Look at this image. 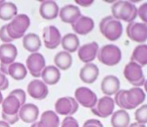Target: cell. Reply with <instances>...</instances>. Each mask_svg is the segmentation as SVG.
Instances as JSON below:
<instances>
[{
    "instance_id": "cell-1",
    "label": "cell",
    "mask_w": 147,
    "mask_h": 127,
    "mask_svg": "<svg viewBox=\"0 0 147 127\" xmlns=\"http://www.w3.org/2000/svg\"><path fill=\"white\" fill-rule=\"evenodd\" d=\"M115 105L123 110L137 109L143 104L146 99V94L142 88L132 87L128 90H121L114 96Z\"/></svg>"
},
{
    "instance_id": "cell-2",
    "label": "cell",
    "mask_w": 147,
    "mask_h": 127,
    "mask_svg": "<svg viewBox=\"0 0 147 127\" xmlns=\"http://www.w3.org/2000/svg\"><path fill=\"white\" fill-rule=\"evenodd\" d=\"M111 12L117 20L130 23L138 16V7L132 1H115L111 6Z\"/></svg>"
},
{
    "instance_id": "cell-3",
    "label": "cell",
    "mask_w": 147,
    "mask_h": 127,
    "mask_svg": "<svg viewBox=\"0 0 147 127\" xmlns=\"http://www.w3.org/2000/svg\"><path fill=\"white\" fill-rule=\"evenodd\" d=\"M100 32L110 41H116L123 34V25L120 20L115 19L112 15L103 17L99 24Z\"/></svg>"
},
{
    "instance_id": "cell-4",
    "label": "cell",
    "mask_w": 147,
    "mask_h": 127,
    "mask_svg": "<svg viewBox=\"0 0 147 127\" xmlns=\"http://www.w3.org/2000/svg\"><path fill=\"white\" fill-rule=\"evenodd\" d=\"M97 59L105 66L114 67L118 65L122 59V51L118 45L114 43H108L99 49Z\"/></svg>"
},
{
    "instance_id": "cell-5",
    "label": "cell",
    "mask_w": 147,
    "mask_h": 127,
    "mask_svg": "<svg viewBox=\"0 0 147 127\" xmlns=\"http://www.w3.org/2000/svg\"><path fill=\"white\" fill-rule=\"evenodd\" d=\"M30 25V18L26 14H17L8 24H6L7 32L9 36L14 39H21L25 35L26 30Z\"/></svg>"
},
{
    "instance_id": "cell-6",
    "label": "cell",
    "mask_w": 147,
    "mask_h": 127,
    "mask_svg": "<svg viewBox=\"0 0 147 127\" xmlns=\"http://www.w3.org/2000/svg\"><path fill=\"white\" fill-rule=\"evenodd\" d=\"M123 75L125 79L133 87L141 88L145 83V77L143 73V68L135 61H130L123 70Z\"/></svg>"
},
{
    "instance_id": "cell-7",
    "label": "cell",
    "mask_w": 147,
    "mask_h": 127,
    "mask_svg": "<svg viewBox=\"0 0 147 127\" xmlns=\"http://www.w3.org/2000/svg\"><path fill=\"white\" fill-rule=\"evenodd\" d=\"M79 103L74 97H61L55 103V112L63 116H73L79 110Z\"/></svg>"
},
{
    "instance_id": "cell-8",
    "label": "cell",
    "mask_w": 147,
    "mask_h": 127,
    "mask_svg": "<svg viewBox=\"0 0 147 127\" xmlns=\"http://www.w3.org/2000/svg\"><path fill=\"white\" fill-rule=\"evenodd\" d=\"M76 101L79 103L80 106L85 108L92 109L96 106L98 102V96L93 90H91L88 87H79L75 91V97Z\"/></svg>"
},
{
    "instance_id": "cell-9",
    "label": "cell",
    "mask_w": 147,
    "mask_h": 127,
    "mask_svg": "<svg viewBox=\"0 0 147 127\" xmlns=\"http://www.w3.org/2000/svg\"><path fill=\"white\" fill-rule=\"evenodd\" d=\"M126 34L132 41L139 43H145L147 41V25L143 22L133 21L126 26Z\"/></svg>"
},
{
    "instance_id": "cell-10",
    "label": "cell",
    "mask_w": 147,
    "mask_h": 127,
    "mask_svg": "<svg viewBox=\"0 0 147 127\" xmlns=\"http://www.w3.org/2000/svg\"><path fill=\"white\" fill-rule=\"evenodd\" d=\"M25 67L31 76L34 77L35 79L39 78L41 76V72L43 71V69L47 67L43 55H41L40 53H30L26 59Z\"/></svg>"
},
{
    "instance_id": "cell-11",
    "label": "cell",
    "mask_w": 147,
    "mask_h": 127,
    "mask_svg": "<svg viewBox=\"0 0 147 127\" xmlns=\"http://www.w3.org/2000/svg\"><path fill=\"white\" fill-rule=\"evenodd\" d=\"M115 102L112 97L109 96H103L98 99L96 106L91 109L93 114L100 118H107L111 116L115 111Z\"/></svg>"
},
{
    "instance_id": "cell-12",
    "label": "cell",
    "mask_w": 147,
    "mask_h": 127,
    "mask_svg": "<svg viewBox=\"0 0 147 127\" xmlns=\"http://www.w3.org/2000/svg\"><path fill=\"white\" fill-rule=\"evenodd\" d=\"M61 32L55 25H47L42 29L43 45L47 49H55L61 43Z\"/></svg>"
},
{
    "instance_id": "cell-13",
    "label": "cell",
    "mask_w": 147,
    "mask_h": 127,
    "mask_svg": "<svg viewBox=\"0 0 147 127\" xmlns=\"http://www.w3.org/2000/svg\"><path fill=\"white\" fill-rule=\"evenodd\" d=\"M99 49H100V47H99L97 41H91V43H85V45H81L78 49L79 59L84 63H93L97 59Z\"/></svg>"
},
{
    "instance_id": "cell-14",
    "label": "cell",
    "mask_w": 147,
    "mask_h": 127,
    "mask_svg": "<svg viewBox=\"0 0 147 127\" xmlns=\"http://www.w3.org/2000/svg\"><path fill=\"white\" fill-rule=\"evenodd\" d=\"M59 16L63 22L71 25L82 16V12L76 4H65L59 8Z\"/></svg>"
},
{
    "instance_id": "cell-15",
    "label": "cell",
    "mask_w": 147,
    "mask_h": 127,
    "mask_svg": "<svg viewBox=\"0 0 147 127\" xmlns=\"http://www.w3.org/2000/svg\"><path fill=\"white\" fill-rule=\"evenodd\" d=\"M27 94L35 100H43L49 95V86L42 80L34 79L27 85Z\"/></svg>"
},
{
    "instance_id": "cell-16",
    "label": "cell",
    "mask_w": 147,
    "mask_h": 127,
    "mask_svg": "<svg viewBox=\"0 0 147 127\" xmlns=\"http://www.w3.org/2000/svg\"><path fill=\"white\" fill-rule=\"evenodd\" d=\"M120 86L121 83L118 77L115 75H107L101 82V91L103 92L104 96L112 97L120 91Z\"/></svg>"
},
{
    "instance_id": "cell-17",
    "label": "cell",
    "mask_w": 147,
    "mask_h": 127,
    "mask_svg": "<svg viewBox=\"0 0 147 127\" xmlns=\"http://www.w3.org/2000/svg\"><path fill=\"white\" fill-rule=\"evenodd\" d=\"M18 115L19 119L24 123L32 124V123L37 122V119L39 117V109L33 103H25L20 107Z\"/></svg>"
},
{
    "instance_id": "cell-18",
    "label": "cell",
    "mask_w": 147,
    "mask_h": 127,
    "mask_svg": "<svg viewBox=\"0 0 147 127\" xmlns=\"http://www.w3.org/2000/svg\"><path fill=\"white\" fill-rule=\"evenodd\" d=\"M71 28L77 35H87L95 28V21L92 17L82 15L76 22L71 24Z\"/></svg>"
},
{
    "instance_id": "cell-19",
    "label": "cell",
    "mask_w": 147,
    "mask_h": 127,
    "mask_svg": "<svg viewBox=\"0 0 147 127\" xmlns=\"http://www.w3.org/2000/svg\"><path fill=\"white\" fill-rule=\"evenodd\" d=\"M100 74V70L99 67L96 63H85L84 66L81 68L80 73H79V77H80L81 81L86 84H93L97 81Z\"/></svg>"
},
{
    "instance_id": "cell-20",
    "label": "cell",
    "mask_w": 147,
    "mask_h": 127,
    "mask_svg": "<svg viewBox=\"0 0 147 127\" xmlns=\"http://www.w3.org/2000/svg\"><path fill=\"white\" fill-rule=\"evenodd\" d=\"M59 6L55 1L47 0L41 1L39 5V14L45 20H53L59 17Z\"/></svg>"
},
{
    "instance_id": "cell-21",
    "label": "cell",
    "mask_w": 147,
    "mask_h": 127,
    "mask_svg": "<svg viewBox=\"0 0 147 127\" xmlns=\"http://www.w3.org/2000/svg\"><path fill=\"white\" fill-rule=\"evenodd\" d=\"M59 116L53 110H47L40 115L39 121L32 123L30 127H59Z\"/></svg>"
},
{
    "instance_id": "cell-22",
    "label": "cell",
    "mask_w": 147,
    "mask_h": 127,
    "mask_svg": "<svg viewBox=\"0 0 147 127\" xmlns=\"http://www.w3.org/2000/svg\"><path fill=\"white\" fill-rule=\"evenodd\" d=\"M18 55L17 47L13 43H2L0 45V63L11 65Z\"/></svg>"
},
{
    "instance_id": "cell-23",
    "label": "cell",
    "mask_w": 147,
    "mask_h": 127,
    "mask_svg": "<svg viewBox=\"0 0 147 127\" xmlns=\"http://www.w3.org/2000/svg\"><path fill=\"white\" fill-rule=\"evenodd\" d=\"M40 78L42 82L47 84V86H53L59 82L61 78V73L55 65L53 66L51 65V66H47L43 69V71L41 72Z\"/></svg>"
},
{
    "instance_id": "cell-24",
    "label": "cell",
    "mask_w": 147,
    "mask_h": 127,
    "mask_svg": "<svg viewBox=\"0 0 147 127\" xmlns=\"http://www.w3.org/2000/svg\"><path fill=\"white\" fill-rule=\"evenodd\" d=\"M22 45L30 53H38L41 47V39L39 35L34 32L25 33L22 37Z\"/></svg>"
},
{
    "instance_id": "cell-25",
    "label": "cell",
    "mask_w": 147,
    "mask_h": 127,
    "mask_svg": "<svg viewBox=\"0 0 147 127\" xmlns=\"http://www.w3.org/2000/svg\"><path fill=\"white\" fill-rule=\"evenodd\" d=\"M61 45L63 47V51H67L71 55L73 53L78 51L80 45V39L79 36L74 32H69L65 34L61 37Z\"/></svg>"
},
{
    "instance_id": "cell-26",
    "label": "cell",
    "mask_w": 147,
    "mask_h": 127,
    "mask_svg": "<svg viewBox=\"0 0 147 127\" xmlns=\"http://www.w3.org/2000/svg\"><path fill=\"white\" fill-rule=\"evenodd\" d=\"M1 105H2V113L6 115L18 114L21 107L19 100L12 95H8L6 98L3 99V102L1 103Z\"/></svg>"
},
{
    "instance_id": "cell-27",
    "label": "cell",
    "mask_w": 147,
    "mask_h": 127,
    "mask_svg": "<svg viewBox=\"0 0 147 127\" xmlns=\"http://www.w3.org/2000/svg\"><path fill=\"white\" fill-rule=\"evenodd\" d=\"M53 63H55V66L59 71H67L73 65V57L67 51H61L55 53Z\"/></svg>"
},
{
    "instance_id": "cell-28",
    "label": "cell",
    "mask_w": 147,
    "mask_h": 127,
    "mask_svg": "<svg viewBox=\"0 0 147 127\" xmlns=\"http://www.w3.org/2000/svg\"><path fill=\"white\" fill-rule=\"evenodd\" d=\"M112 127H128L130 125V115L126 110L119 109L111 115Z\"/></svg>"
},
{
    "instance_id": "cell-29",
    "label": "cell",
    "mask_w": 147,
    "mask_h": 127,
    "mask_svg": "<svg viewBox=\"0 0 147 127\" xmlns=\"http://www.w3.org/2000/svg\"><path fill=\"white\" fill-rule=\"evenodd\" d=\"M17 13V6L15 3L10 1H4L0 4V19L1 20H12Z\"/></svg>"
},
{
    "instance_id": "cell-30",
    "label": "cell",
    "mask_w": 147,
    "mask_h": 127,
    "mask_svg": "<svg viewBox=\"0 0 147 127\" xmlns=\"http://www.w3.org/2000/svg\"><path fill=\"white\" fill-rule=\"evenodd\" d=\"M131 61H135L141 67L147 65V43H141L134 47L131 55Z\"/></svg>"
},
{
    "instance_id": "cell-31",
    "label": "cell",
    "mask_w": 147,
    "mask_h": 127,
    "mask_svg": "<svg viewBox=\"0 0 147 127\" xmlns=\"http://www.w3.org/2000/svg\"><path fill=\"white\" fill-rule=\"evenodd\" d=\"M27 69L22 63L14 61L8 66V75L16 81H21L27 76Z\"/></svg>"
},
{
    "instance_id": "cell-32",
    "label": "cell",
    "mask_w": 147,
    "mask_h": 127,
    "mask_svg": "<svg viewBox=\"0 0 147 127\" xmlns=\"http://www.w3.org/2000/svg\"><path fill=\"white\" fill-rule=\"evenodd\" d=\"M135 121L140 124L146 125L147 123V104H142L135 111Z\"/></svg>"
},
{
    "instance_id": "cell-33",
    "label": "cell",
    "mask_w": 147,
    "mask_h": 127,
    "mask_svg": "<svg viewBox=\"0 0 147 127\" xmlns=\"http://www.w3.org/2000/svg\"><path fill=\"white\" fill-rule=\"evenodd\" d=\"M61 127H80V125L75 117L65 116L63 121H61Z\"/></svg>"
},
{
    "instance_id": "cell-34",
    "label": "cell",
    "mask_w": 147,
    "mask_h": 127,
    "mask_svg": "<svg viewBox=\"0 0 147 127\" xmlns=\"http://www.w3.org/2000/svg\"><path fill=\"white\" fill-rule=\"evenodd\" d=\"M9 95H12V96L16 97L19 100V102H20L21 106L26 103V93L22 89H14V90L11 91Z\"/></svg>"
},
{
    "instance_id": "cell-35",
    "label": "cell",
    "mask_w": 147,
    "mask_h": 127,
    "mask_svg": "<svg viewBox=\"0 0 147 127\" xmlns=\"http://www.w3.org/2000/svg\"><path fill=\"white\" fill-rule=\"evenodd\" d=\"M138 16L140 17L141 22L147 25V2H144L138 7Z\"/></svg>"
},
{
    "instance_id": "cell-36",
    "label": "cell",
    "mask_w": 147,
    "mask_h": 127,
    "mask_svg": "<svg viewBox=\"0 0 147 127\" xmlns=\"http://www.w3.org/2000/svg\"><path fill=\"white\" fill-rule=\"evenodd\" d=\"M0 39H1V41H3V43H12L13 39L9 36L8 32H7L6 25H3L0 28Z\"/></svg>"
},
{
    "instance_id": "cell-37",
    "label": "cell",
    "mask_w": 147,
    "mask_h": 127,
    "mask_svg": "<svg viewBox=\"0 0 147 127\" xmlns=\"http://www.w3.org/2000/svg\"><path fill=\"white\" fill-rule=\"evenodd\" d=\"M2 119L3 121L7 122L9 125H13L15 124L16 122H18L19 120V115L15 114V115H6L4 113H2Z\"/></svg>"
},
{
    "instance_id": "cell-38",
    "label": "cell",
    "mask_w": 147,
    "mask_h": 127,
    "mask_svg": "<svg viewBox=\"0 0 147 127\" xmlns=\"http://www.w3.org/2000/svg\"><path fill=\"white\" fill-rule=\"evenodd\" d=\"M83 127H104V125L98 119H88L84 122Z\"/></svg>"
},
{
    "instance_id": "cell-39",
    "label": "cell",
    "mask_w": 147,
    "mask_h": 127,
    "mask_svg": "<svg viewBox=\"0 0 147 127\" xmlns=\"http://www.w3.org/2000/svg\"><path fill=\"white\" fill-rule=\"evenodd\" d=\"M9 87V81L7 77L0 71V91L6 90Z\"/></svg>"
},
{
    "instance_id": "cell-40",
    "label": "cell",
    "mask_w": 147,
    "mask_h": 127,
    "mask_svg": "<svg viewBox=\"0 0 147 127\" xmlns=\"http://www.w3.org/2000/svg\"><path fill=\"white\" fill-rule=\"evenodd\" d=\"M94 4L93 0H77L76 5L77 6H82V7H89L91 5Z\"/></svg>"
},
{
    "instance_id": "cell-41",
    "label": "cell",
    "mask_w": 147,
    "mask_h": 127,
    "mask_svg": "<svg viewBox=\"0 0 147 127\" xmlns=\"http://www.w3.org/2000/svg\"><path fill=\"white\" fill-rule=\"evenodd\" d=\"M128 127H146V125L144 124H140V123H137V122H133V123H130Z\"/></svg>"
},
{
    "instance_id": "cell-42",
    "label": "cell",
    "mask_w": 147,
    "mask_h": 127,
    "mask_svg": "<svg viewBox=\"0 0 147 127\" xmlns=\"http://www.w3.org/2000/svg\"><path fill=\"white\" fill-rule=\"evenodd\" d=\"M0 127H10V125L3 120H0Z\"/></svg>"
},
{
    "instance_id": "cell-43",
    "label": "cell",
    "mask_w": 147,
    "mask_h": 127,
    "mask_svg": "<svg viewBox=\"0 0 147 127\" xmlns=\"http://www.w3.org/2000/svg\"><path fill=\"white\" fill-rule=\"evenodd\" d=\"M143 87H144V92H145V94H147V79L145 80V83H144V85H143Z\"/></svg>"
},
{
    "instance_id": "cell-44",
    "label": "cell",
    "mask_w": 147,
    "mask_h": 127,
    "mask_svg": "<svg viewBox=\"0 0 147 127\" xmlns=\"http://www.w3.org/2000/svg\"><path fill=\"white\" fill-rule=\"evenodd\" d=\"M3 95H2V92H1V91H0V104H1V103L3 102Z\"/></svg>"
},
{
    "instance_id": "cell-45",
    "label": "cell",
    "mask_w": 147,
    "mask_h": 127,
    "mask_svg": "<svg viewBox=\"0 0 147 127\" xmlns=\"http://www.w3.org/2000/svg\"><path fill=\"white\" fill-rule=\"evenodd\" d=\"M3 2H4V0H0V4H2Z\"/></svg>"
}]
</instances>
